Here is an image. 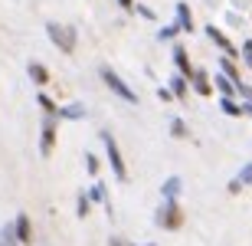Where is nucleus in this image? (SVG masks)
<instances>
[{
  "mask_svg": "<svg viewBox=\"0 0 252 246\" xmlns=\"http://www.w3.org/2000/svg\"><path fill=\"white\" fill-rule=\"evenodd\" d=\"M158 99H164V102H170L174 95H170V89H164V85H160V89H158Z\"/></svg>",
  "mask_w": 252,
  "mask_h": 246,
  "instance_id": "nucleus-31",
  "label": "nucleus"
},
{
  "mask_svg": "<svg viewBox=\"0 0 252 246\" xmlns=\"http://www.w3.org/2000/svg\"><path fill=\"white\" fill-rule=\"evenodd\" d=\"M206 36L220 46V53H223V56H229V59H236V63H239V46H233V43H229V36H226L216 23H206Z\"/></svg>",
  "mask_w": 252,
  "mask_h": 246,
  "instance_id": "nucleus-5",
  "label": "nucleus"
},
{
  "mask_svg": "<svg viewBox=\"0 0 252 246\" xmlns=\"http://www.w3.org/2000/svg\"><path fill=\"white\" fill-rule=\"evenodd\" d=\"M102 141H105V154H108V164H112L115 177L128 180V164H125V158H122V148H118V141H115V135L102 132Z\"/></svg>",
  "mask_w": 252,
  "mask_h": 246,
  "instance_id": "nucleus-4",
  "label": "nucleus"
},
{
  "mask_svg": "<svg viewBox=\"0 0 252 246\" xmlns=\"http://www.w3.org/2000/svg\"><path fill=\"white\" fill-rule=\"evenodd\" d=\"M243 115H249V118H252V105H246V102H243Z\"/></svg>",
  "mask_w": 252,
  "mask_h": 246,
  "instance_id": "nucleus-32",
  "label": "nucleus"
},
{
  "mask_svg": "<svg viewBox=\"0 0 252 246\" xmlns=\"http://www.w3.org/2000/svg\"><path fill=\"white\" fill-rule=\"evenodd\" d=\"M184 207H180V200H164L158 207V213H154V223H158L160 230H180L184 227Z\"/></svg>",
  "mask_w": 252,
  "mask_h": 246,
  "instance_id": "nucleus-2",
  "label": "nucleus"
},
{
  "mask_svg": "<svg viewBox=\"0 0 252 246\" xmlns=\"http://www.w3.org/2000/svg\"><path fill=\"white\" fill-rule=\"evenodd\" d=\"M216 89H220V99H236V85L220 72H216Z\"/></svg>",
  "mask_w": 252,
  "mask_h": 246,
  "instance_id": "nucleus-20",
  "label": "nucleus"
},
{
  "mask_svg": "<svg viewBox=\"0 0 252 246\" xmlns=\"http://www.w3.org/2000/svg\"><path fill=\"white\" fill-rule=\"evenodd\" d=\"M220 108L229 118H243V102H236V99H220Z\"/></svg>",
  "mask_w": 252,
  "mask_h": 246,
  "instance_id": "nucleus-19",
  "label": "nucleus"
},
{
  "mask_svg": "<svg viewBox=\"0 0 252 246\" xmlns=\"http://www.w3.org/2000/svg\"><path fill=\"white\" fill-rule=\"evenodd\" d=\"M75 204H79V207H75V213H79V217H89V210H92V200H89V194H85V190H79V194H75Z\"/></svg>",
  "mask_w": 252,
  "mask_h": 246,
  "instance_id": "nucleus-21",
  "label": "nucleus"
},
{
  "mask_svg": "<svg viewBox=\"0 0 252 246\" xmlns=\"http://www.w3.org/2000/svg\"><path fill=\"white\" fill-rule=\"evenodd\" d=\"M236 99H243L246 105H252V85L249 82H239V85H236Z\"/></svg>",
  "mask_w": 252,
  "mask_h": 246,
  "instance_id": "nucleus-25",
  "label": "nucleus"
},
{
  "mask_svg": "<svg viewBox=\"0 0 252 246\" xmlns=\"http://www.w3.org/2000/svg\"><path fill=\"white\" fill-rule=\"evenodd\" d=\"M27 72H30V79H33L36 85H46V82H49V69L43 66V63H30Z\"/></svg>",
  "mask_w": 252,
  "mask_h": 246,
  "instance_id": "nucleus-18",
  "label": "nucleus"
},
{
  "mask_svg": "<svg viewBox=\"0 0 252 246\" xmlns=\"http://www.w3.org/2000/svg\"><path fill=\"white\" fill-rule=\"evenodd\" d=\"M108 246H134V243L125 240V237H108Z\"/></svg>",
  "mask_w": 252,
  "mask_h": 246,
  "instance_id": "nucleus-29",
  "label": "nucleus"
},
{
  "mask_svg": "<svg viewBox=\"0 0 252 246\" xmlns=\"http://www.w3.org/2000/svg\"><path fill=\"white\" fill-rule=\"evenodd\" d=\"M56 128H59V118H43V132H39V154L49 158L53 148H56Z\"/></svg>",
  "mask_w": 252,
  "mask_h": 246,
  "instance_id": "nucleus-6",
  "label": "nucleus"
},
{
  "mask_svg": "<svg viewBox=\"0 0 252 246\" xmlns=\"http://www.w3.org/2000/svg\"><path fill=\"white\" fill-rule=\"evenodd\" d=\"M89 200H98V204H105V213L108 217H115V207H112V197H108V190H105V184L98 180L92 190H89Z\"/></svg>",
  "mask_w": 252,
  "mask_h": 246,
  "instance_id": "nucleus-11",
  "label": "nucleus"
},
{
  "mask_svg": "<svg viewBox=\"0 0 252 246\" xmlns=\"http://www.w3.org/2000/svg\"><path fill=\"white\" fill-rule=\"evenodd\" d=\"M98 76H102V82L108 85V89H112V92L118 95V99H125V102H131V105L138 102V92H134V89H131V85L125 82V79L118 76V72H115L112 66H102V69H98Z\"/></svg>",
  "mask_w": 252,
  "mask_h": 246,
  "instance_id": "nucleus-3",
  "label": "nucleus"
},
{
  "mask_svg": "<svg viewBox=\"0 0 252 246\" xmlns=\"http://www.w3.org/2000/svg\"><path fill=\"white\" fill-rule=\"evenodd\" d=\"M190 85H193L196 95H210V92H213V79H210V72H206V69H193Z\"/></svg>",
  "mask_w": 252,
  "mask_h": 246,
  "instance_id": "nucleus-10",
  "label": "nucleus"
},
{
  "mask_svg": "<svg viewBox=\"0 0 252 246\" xmlns=\"http://www.w3.org/2000/svg\"><path fill=\"white\" fill-rule=\"evenodd\" d=\"M85 168H89V174H92V177L98 174V158H95V154H89V151H85Z\"/></svg>",
  "mask_w": 252,
  "mask_h": 246,
  "instance_id": "nucleus-27",
  "label": "nucleus"
},
{
  "mask_svg": "<svg viewBox=\"0 0 252 246\" xmlns=\"http://www.w3.org/2000/svg\"><path fill=\"white\" fill-rule=\"evenodd\" d=\"M170 135H174V138H190L187 122H184V118H174V122H170Z\"/></svg>",
  "mask_w": 252,
  "mask_h": 246,
  "instance_id": "nucleus-23",
  "label": "nucleus"
},
{
  "mask_svg": "<svg viewBox=\"0 0 252 246\" xmlns=\"http://www.w3.org/2000/svg\"><path fill=\"white\" fill-rule=\"evenodd\" d=\"M75 122V118H85V105L79 102H69V105H59V122Z\"/></svg>",
  "mask_w": 252,
  "mask_h": 246,
  "instance_id": "nucleus-13",
  "label": "nucleus"
},
{
  "mask_svg": "<svg viewBox=\"0 0 252 246\" xmlns=\"http://www.w3.org/2000/svg\"><path fill=\"white\" fill-rule=\"evenodd\" d=\"M0 246H20L17 233H13V223H7V227H0Z\"/></svg>",
  "mask_w": 252,
  "mask_h": 246,
  "instance_id": "nucleus-22",
  "label": "nucleus"
},
{
  "mask_svg": "<svg viewBox=\"0 0 252 246\" xmlns=\"http://www.w3.org/2000/svg\"><path fill=\"white\" fill-rule=\"evenodd\" d=\"M134 13H141V17L154 20V10H151V7H144V3H134Z\"/></svg>",
  "mask_w": 252,
  "mask_h": 246,
  "instance_id": "nucleus-28",
  "label": "nucleus"
},
{
  "mask_svg": "<svg viewBox=\"0 0 252 246\" xmlns=\"http://www.w3.org/2000/svg\"><path fill=\"white\" fill-rule=\"evenodd\" d=\"M134 3H138V0H118V7H122L125 13H134Z\"/></svg>",
  "mask_w": 252,
  "mask_h": 246,
  "instance_id": "nucleus-30",
  "label": "nucleus"
},
{
  "mask_svg": "<svg viewBox=\"0 0 252 246\" xmlns=\"http://www.w3.org/2000/svg\"><path fill=\"white\" fill-rule=\"evenodd\" d=\"M13 233H17L20 246H33V220H30V213H17V220H13Z\"/></svg>",
  "mask_w": 252,
  "mask_h": 246,
  "instance_id": "nucleus-7",
  "label": "nucleus"
},
{
  "mask_svg": "<svg viewBox=\"0 0 252 246\" xmlns=\"http://www.w3.org/2000/svg\"><path fill=\"white\" fill-rule=\"evenodd\" d=\"M36 102H39V108H43V118H59V105L53 102L46 92H39V95H36Z\"/></svg>",
  "mask_w": 252,
  "mask_h": 246,
  "instance_id": "nucleus-15",
  "label": "nucleus"
},
{
  "mask_svg": "<svg viewBox=\"0 0 252 246\" xmlns=\"http://www.w3.org/2000/svg\"><path fill=\"white\" fill-rule=\"evenodd\" d=\"M174 23H177L184 33H193V13H190V3H184V0L177 3V20H174Z\"/></svg>",
  "mask_w": 252,
  "mask_h": 246,
  "instance_id": "nucleus-12",
  "label": "nucleus"
},
{
  "mask_svg": "<svg viewBox=\"0 0 252 246\" xmlns=\"http://www.w3.org/2000/svg\"><path fill=\"white\" fill-rule=\"evenodd\" d=\"M180 187H184V180H180L177 174H174V177H167V180H164V187H160V194H164V200H177Z\"/></svg>",
  "mask_w": 252,
  "mask_h": 246,
  "instance_id": "nucleus-17",
  "label": "nucleus"
},
{
  "mask_svg": "<svg viewBox=\"0 0 252 246\" xmlns=\"http://www.w3.org/2000/svg\"><path fill=\"white\" fill-rule=\"evenodd\" d=\"M144 246H158V243H144Z\"/></svg>",
  "mask_w": 252,
  "mask_h": 246,
  "instance_id": "nucleus-33",
  "label": "nucleus"
},
{
  "mask_svg": "<svg viewBox=\"0 0 252 246\" xmlns=\"http://www.w3.org/2000/svg\"><path fill=\"white\" fill-rule=\"evenodd\" d=\"M174 66H177V76L190 82L193 66H190V53H187V46H184V43H177V46H174Z\"/></svg>",
  "mask_w": 252,
  "mask_h": 246,
  "instance_id": "nucleus-8",
  "label": "nucleus"
},
{
  "mask_svg": "<svg viewBox=\"0 0 252 246\" xmlns=\"http://www.w3.org/2000/svg\"><path fill=\"white\" fill-rule=\"evenodd\" d=\"M239 63L252 69V39H246L243 46H239Z\"/></svg>",
  "mask_w": 252,
  "mask_h": 246,
  "instance_id": "nucleus-24",
  "label": "nucleus"
},
{
  "mask_svg": "<svg viewBox=\"0 0 252 246\" xmlns=\"http://www.w3.org/2000/svg\"><path fill=\"white\" fill-rule=\"evenodd\" d=\"M249 184H252V161L246 164V168L239 171V174H236V180H233V184H229V194H236V190L249 187Z\"/></svg>",
  "mask_w": 252,
  "mask_h": 246,
  "instance_id": "nucleus-14",
  "label": "nucleus"
},
{
  "mask_svg": "<svg viewBox=\"0 0 252 246\" xmlns=\"http://www.w3.org/2000/svg\"><path fill=\"white\" fill-rule=\"evenodd\" d=\"M46 36L56 43L59 49H63L65 56L69 53H75V46H79V33H75V27H69V23H46Z\"/></svg>",
  "mask_w": 252,
  "mask_h": 246,
  "instance_id": "nucleus-1",
  "label": "nucleus"
},
{
  "mask_svg": "<svg viewBox=\"0 0 252 246\" xmlns=\"http://www.w3.org/2000/svg\"><path fill=\"white\" fill-rule=\"evenodd\" d=\"M167 89H170V95H174V99H184V102H187V95H190V82H187V79L174 76V79H170V85H167Z\"/></svg>",
  "mask_w": 252,
  "mask_h": 246,
  "instance_id": "nucleus-16",
  "label": "nucleus"
},
{
  "mask_svg": "<svg viewBox=\"0 0 252 246\" xmlns=\"http://www.w3.org/2000/svg\"><path fill=\"white\" fill-rule=\"evenodd\" d=\"M177 33H180V27H177V23H164V27L158 30V36H160V39H174Z\"/></svg>",
  "mask_w": 252,
  "mask_h": 246,
  "instance_id": "nucleus-26",
  "label": "nucleus"
},
{
  "mask_svg": "<svg viewBox=\"0 0 252 246\" xmlns=\"http://www.w3.org/2000/svg\"><path fill=\"white\" fill-rule=\"evenodd\" d=\"M239 69H243V63H236V59H229V56L220 59V76H226L233 85L243 82V72H239Z\"/></svg>",
  "mask_w": 252,
  "mask_h": 246,
  "instance_id": "nucleus-9",
  "label": "nucleus"
}]
</instances>
